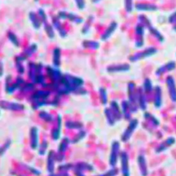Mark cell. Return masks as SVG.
<instances>
[{"label": "cell", "mask_w": 176, "mask_h": 176, "mask_svg": "<svg viewBox=\"0 0 176 176\" xmlns=\"http://www.w3.org/2000/svg\"><path fill=\"white\" fill-rule=\"evenodd\" d=\"M117 26V23H116L115 22H113V23L110 24V26H109L108 28V29L106 30L105 33L103 35V36L101 37V39L103 40H107L108 39V37H110L111 35L113 33V32H114V30H115Z\"/></svg>", "instance_id": "1"}, {"label": "cell", "mask_w": 176, "mask_h": 176, "mask_svg": "<svg viewBox=\"0 0 176 176\" xmlns=\"http://www.w3.org/2000/svg\"><path fill=\"white\" fill-rule=\"evenodd\" d=\"M130 69V65H115L110 66L108 68V72H117V71H125Z\"/></svg>", "instance_id": "2"}, {"label": "cell", "mask_w": 176, "mask_h": 176, "mask_svg": "<svg viewBox=\"0 0 176 176\" xmlns=\"http://www.w3.org/2000/svg\"><path fill=\"white\" fill-rule=\"evenodd\" d=\"M60 50L59 48H56L54 50V53H53V64L55 66H59L60 63Z\"/></svg>", "instance_id": "3"}, {"label": "cell", "mask_w": 176, "mask_h": 176, "mask_svg": "<svg viewBox=\"0 0 176 176\" xmlns=\"http://www.w3.org/2000/svg\"><path fill=\"white\" fill-rule=\"evenodd\" d=\"M30 17L31 21H32L33 26L35 28H39L40 26V23L39 19L37 17V15L33 13V12H31V13L30 14Z\"/></svg>", "instance_id": "4"}, {"label": "cell", "mask_w": 176, "mask_h": 176, "mask_svg": "<svg viewBox=\"0 0 176 176\" xmlns=\"http://www.w3.org/2000/svg\"><path fill=\"white\" fill-rule=\"evenodd\" d=\"M8 39L10 40L11 42L14 45H15L16 47L19 46V41L17 40V37L15 36V35L12 33H8Z\"/></svg>", "instance_id": "5"}, {"label": "cell", "mask_w": 176, "mask_h": 176, "mask_svg": "<svg viewBox=\"0 0 176 176\" xmlns=\"http://www.w3.org/2000/svg\"><path fill=\"white\" fill-rule=\"evenodd\" d=\"M45 30L46 31L48 35L50 37V38H53L54 37V31L53 30L52 27L49 24H47L45 26Z\"/></svg>", "instance_id": "6"}, {"label": "cell", "mask_w": 176, "mask_h": 176, "mask_svg": "<svg viewBox=\"0 0 176 176\" xmlns=\"http://www.w3.org/2000/svg\"><path fill=\"white\" fill-rule=\"evenodd\" d=\"M144 87H145V90L147 92L151 90V82L149 80H146L144 83Z\"/></svg>", "instance_id": "7"}, {"label": "cell", "mask_w": 176, "mask_h": 176, "mask_svg": "<svg viewBox=\"0 0 176 176\" xmlns=\"http://www.w3.org/2000/svg\"><path fill=\"white\" fill-rule=\"evenodd\" d=\"M78 7L79 9H83L85 8V1H76Z\"/></svg>", "instance_id": "8"}, {"label": "cell", "mask_w": 176, "mask_h": 176, "mask_svg": "<svg viewBox=\"0 0 176 176\" xmlns=\"http://www.w3.org/2000/svg\"><path fill=\"white\" fill-rule=\"evenodd\" d=\"M170 83H171V88L172 89L173 87H175L174 83V80H170ZM171 93H172V94L174 93V94H176V90H175V89H172L171 92H170V94H171Z\"/></svg>", "instance_id": "9"}]
</instances>
